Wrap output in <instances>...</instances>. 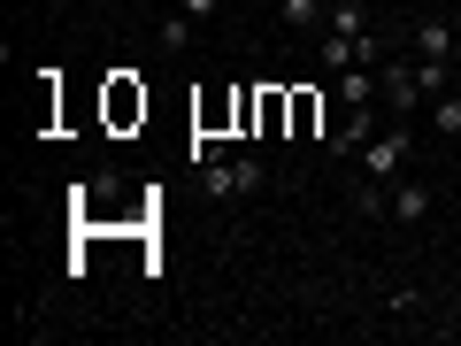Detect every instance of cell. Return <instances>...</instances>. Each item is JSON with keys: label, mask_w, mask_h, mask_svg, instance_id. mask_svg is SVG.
<instances>
[{"label": "cell", "mask_w": 461, "mask_h": 346, "mask_svg": "<svg viewBox=\"0 0 461 346\" xmlns=\"http://www.w3.org/2000/svg\"><path fill=\"white\" fill-rule=\"evenodd\" d=\"M177 8H185V16H193V23H208L215 8H223V0H177Z\"/></svg>", "instance_id": "obj_11"}, {"label": "cell", "mask_w": 461, "mask_h": 346, "mask_svg": "<svg viewBox=\"0 0 461 346\" xmlns=\"http://www.w3.org/2000/svg\"><path fill=\"white\" fill-rule=\"evenodd\" d=\"M430 123H438V139H461V85L430 100Z\"/></svg>", "instance_id": "obj_8"}, {"label": "cell", "mask_w": 461, "mask_h": 346, "mask_svg": "<svg viewBox=\"0 0 461 346\" xmlns=\"http://www.w3.org/2000/svg\"><path fill=\"white\" fill-rule=\"evenodd\" d=\"M277 23L285 32H315V23H330V0H277Z\"/></svg>", "instance_id": "obj_6"}, {"label": "cell", "mask_w": 461, "mask_h": 346, "mask_svg": "<svg viewBox=\"0 0 461 346\" xmlns=\"http://www.w3.org/2000/svg\"><path fill=\"white\" fill-rule=\"evenodd\" d=\"M377 8H384V0H377Z\"/></svg>", "instance_id": "obj_12"}, {"label": "cell", "mask_w": 461, "mask_h": 346, "mask_svg": "<svg viewBox=\"0 0 461 346\" xmlns=\"http://www.w3.org/2000/svg\"><path fill=\"white\" fill-rule=\"evenodd\" d=\"M315 123H323V100H315V93H293V132L315 139Z\"/></svg>", "instance_id": "obj_9"}, {"label": "cell", "mask_w": 461, "mask_h": 346, "mask_svg": "<svg viewBox=\"0 0 461 346\" xmlns=\"http://www.w3.org/2000/svg\"><path fill=\"white\" fill-rule=\"evenodd\" d=\"M362 178H384V185L408 178V123H384V132L362 147Z\"/></svg>", "instance_id": "obj_2"}, {"label": "cell", "mask_w": 461, "mask_h": 346, "mask_svg": "<svg viewBox=\"0 0 461 346\" xmlns=\"http://www.w3.org/2000/svg\"><path fill=\"white\" fill-rule=\"evenodd\" d=\"M384 115H393V108H377V100H369V108H346V132L330 139V147H339V154H362L369 139H377V123H384Z\"/></svg>", "instance_id": "obj_4"}, {"label": "cell", "mask_w": 461, "mask_h": 346, "mask_svg": "<svg viewBox=\"0 0 461 346\" xmlns=\"http://www.w3.org/2000/svg\"><path fill=\"white\" fill-rule=\"evenodd\" d=\"M454 47H461V32H454V23H438V16H423V23H415V54H430V62H454Z\"/></svg>", "instance_id": "obj_5"}, {"label": "cell", "mask_w": 461, "mask_h": 346, "mask_svg": "<svg viewBox=\"0 0 461 346\" xmlns=\"http://www.w3.org/2000/svg\"><path fill=\"white\" fill-rule=\"evenodd\" d=\"M377 100L393 108V123H408L415 108H430V93L415 85V54H384L377 62Z\"/></svg>", "instance_id": "obj_1"}, {"label": "cell", "mask_w": 461, "mask_h": 346, "mask_svg": "<svg viewBox=\"0 0 461 346\" xmlns=\"http://www.w3.org/2000/svg\"><path fill=\"white\" fill-rule=\"evenodd\" d=\"M339 100L346 108H369L377 100V69H339Z\"/></svg>", "instance_id": "obj_7"}, {"label": "cell", "mask_w": 461, "mask_h": 346, "mask_svg": "<svg viewBox=\"0 0 461 346\" xmlns=\"http://www.w3.org/2000/svg\"><path fill=\"white\" fill-rule=\"evenodd\" d=\"M430 208H438V193H430L423 178H393V208H384L393 223H423Z\"/></svg>", "instance_id": "obj_3"}, {"label": "cell", "mask_w": 461, "mask_h": 346, "mask_svg": "<svg viewBox=\"0 0 461 346\" xmlns=\"http://www.w3.org/2000/svg\"><path fill=\"white\" fill-rule=\"evenodd\" d=\"M185 47H193V16L177 8V16H162V54H185Z\"/></svg>", "instance_id": "obj_10"}]
</instances>
